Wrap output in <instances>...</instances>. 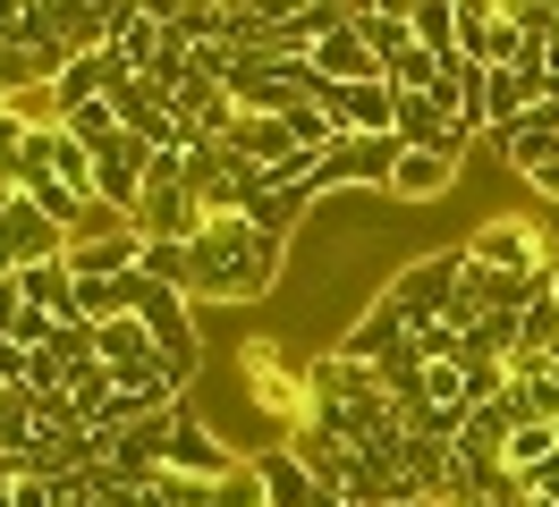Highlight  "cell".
<instances>
[{"label": "cell", "mask_w": 559, "mask_h": 507, "mask_svg": "<svg viewBox=\"0 0 559 507\" xmlns=\"http://www.w3.org/2000/svg\"><path fill=\"white\" fill-rule=\"evenodd\" d=\"M280 448H288L297 466L314 473L322 491H340V499H356V491H365V466H356V448H348L340 432H322V423H297V432L280 439Z\"/></svg>", "instance_id": "obj_6"}, {"label": "cell", "mask_w": 559, "mask_h": 507, "mask_svg": "<svg viewBox=\"0 0 559 507\" xmlns=\"http://www.w3.org/2000/svg\"><path fill=\"white\" fill-rule=\"evenodd\" d=\"M525 186H534V195H543V203H559V161H543V169H534V178H525Z\"/></svg>", "instance_id": "obj_26"}, {"label": "cell", "mask_w": 559, "mask_h": 507, "mask_svg": "<svg viewBox=\"0 0 559 507\" xmlns=\"http://www.w3.org/2000/svg\"><path fill=\"white\" fill-rule=\"evenodd\" d=\"M144 169H153V153H144L136 135H119L103 161H94V203H110L119 220H136V203H144Z\"/></svg>", "instance_id": "obj_9"}, {"label": "cell", "mask_w": 559, "mask_h": 507, "mask_svg": "<svg viewBox=\"0 0 559 507\" xmlns=\"http://www.w3.org/2000/svg\"><path fill=\"white\" fill-rule=\"evenodd\" d=\"M399 347H407V313H399V304H365V313H356L348 330H340V355H348V364H390V355H399Z\"/></svg>", "instance_id": "obj_10"}, {"label": "cell", "mask_w": 559, "mask_h": 507, "mask_svg": "<svg viewBox=\"0 0 559 507\" xmlns=\"http://www.w3.org/2000/svg\"><path fill=\"white\" fill-rule=\"evenodd\" d=\"M26 372H35V355L17 338H0V389H26Z\"/></svg>", "instance_id": "obj_25"}, {"label": "cell", "mask_w": 559, "mask_h": 507, "mask_svg": "<svg viewBox=\"0 0 559 507\" xmlns=\"http://www.w3.org/2000/svg\"><path fill=\"white\" fill-rule=\"evenodd\" d=\"M390 169H399V135H340L331 153L314 161V186L306 195H348V186H382L390 195Z\"/></svg>", "instance_id": "obj_4"}, {"label": "cell", "mask_w": 559, "mask_h": 507, "mask_svg": "<svg viewBox=\"0 0 559 507\" xmlns=\"http://www.w3.org/2000/svg\"><path fill=\"white\" fill-rule=\"evenodd\" d=\"M457 186V161L450 153H407L399 144V169H390V203H441Z\"/></svg>", "instance_id": "obj_14"}, {"label": "cell", "mask_w": 559, "mask_h": 507, "mask_svg": "<svg viewBox=\"0 0 559 507\" xmlns=\"http://www.w3.org/2000/svg\"><path fill=\"white\" fill-rule=\"evenodd\" d=\"M466 263L500 270V279H543L551 270V237L534 229V220H484V229L466 237Z\"/></svg>", "instance_id": "obj_5"}, {"label": "cell", "mask_w": 559, "mask_h": 507, "mask_svg": "<svg viewBox=\"0 0 559 507\" xmlns=\"http://www.w3.org/2000/svg\"><path fill=\"white\" fill-rule=\"evenodd\" d=\"M348 26H356V43L382 60V76H390V60L416 43V26H407V9H348Z\"/></svg>", "instance_id": "obj_17"}, {"label": "cell", "mask_w": 559, "mask_h": 507, "mask_svg": "<svg viewBox=\"0 0 559 507\" xmlns=\"http://www.w3.org/2000/svg\"><path fill=\"white\" fill-rule=\"evenodd\" d=\"M543 279H551V297H559V254H551V270H543Z\"/></svg>", "instance_id": "obj_28"}, {"label": "cell", "mask_w": 559, "mask_h": 507, "mask_svg": "<svg viewBox=\"0 0 559 507\" xmlns=\"http://www.w3.org/2000/svg\"><path fill=\"white\" fill-rule=\"evenodd\" d=\"M306 212H314V195H297V186H272V178L246 195V220H254L263 237H280V245L297 237V220H306Z\"/></svg>", "instance_id": "obj_15"}, {"label": "cell", "mask_w": 559, "mask_h": 507, "mask_svg": "<svg viewBox=\"0 0 559 507\" xmlns=\"http://www.w3.org/2000/svg\"><path fill=\"white\" fill-rule=\"evenodd\" d=\"M94 347H103V364H110V372H144V364H162V347H153V330H144L136 313L103 322V330H94Z\"/></svg>", "instance_id": "obj_16"}, {"label": "cell", "mask_w": 559, "mask_h": 507, "mask_svg": "<svg viewBox=\"0 0 559 507\" xmlns=\"http://www.w3.org/2000/svg\"><path fill=\"white\" fill-rule=\"evenodd\" d=\"M534 507H559V499H534Z\"/></svg>", "instance_id": "obj_29"}, {"label": "cell", "mask_w": 559, "mask_h": 507, "mask_svg": "<svg viewBox=\"0 0 559 507\" xmlns=\"http://www.w3.org/2000/svg\"><path fill=\"white\" fill-rule=\"evenodd\" d=\"M195 229H204V203L187 195V186H144V203H136V237H170V245H187Z\"/></svg>", "instance_id": "obj_13"}, {"label": "cell", "mask_w": 559, "mask_h": 507, "mask_svg": "<svg viewBox=\"0 0 559 507\" xmlns=\"http://www.w3.org/2000/svg\"><path fill=\"white\" fill-rule=\"evenodd\" d=\"M306 507H356V499H340V491H322V482H314V499H306Z\"/></svg>", "instance_id": "obj_27"}, {"label": "cell", "mask_w": 559, "mask_h": 507, "mask_svg": "<svg viewBox=\"0 0 559 507\" xmlns=\"http://www.w3.org/2000/svg\"><path fill=\"white\" fill-rule=\"evenodd\" d=\"M314 101L340 119V135H390L399 128V94L390 85H314Z\"/></svg>", "instance_id": "obj_8"}, {"label": "cell", "mask_w": 559, "mask_h": 507, "mask_svg": "<svg viewBox=\"0 0 559 507\" xmlns=\"http://www.w3.org/2000/svg\"><path fill=\"white\" fill-rule=\"evenodd\" d=\"M306 68H314V85H390L382 60L356 43V26H340L331 43H314V60H306Z\"/></svg>", "instance_id": "obj_12"}, {"label": "cell", "mask_w": 559, "mask_h": 507, "mask_svg": "<svg viewBox=\"0 0 559 507\" xmlns=\"http://www.w3.org/2000/svg\"><path fill=\"white\" fill-rule=\"evenodd\" d=\"M457 288H466V245H441V254H416L407 270H390L382 304H399L407 330H424V322H450Z\"/></svg>", "instance_id": "obj_3"}, {"label": "cell", "mask_w": 559, "mask_h": 507, "mask_svg": "<svg viewBox=\"0 0 559 507\" xmlns=\"http://www.w3.org/2000/svg\"><path fill=\"white\" fill-rule=\"evenodd\" d=\"M407 26H416V43L432 51V60H457V0H416Z\"/></svg>", "instance_id": "obj_19"}, {"label": "cell", "mask_w": 559, "mask_h": 507, "mask_svg": "<svg viewBox=\"0 0 559 507\" xmlns=\"http://www.w3.org/2000/svg\"><path fill=\"white\" fill-rule=\"evenodd\" d=\"M17 153H26V128L0 110V186H17Z\"/></svg>", "instance_id": "obj_24"}, {"label": "cell", "mask_w": 559, "mask_h": 507, "mask_svg": "<svg viewBox=\"0 0 559 507\" xmlns=\"http://www.w3.org/2000/svg\"><path fill=\"white\" fill-rule=\"evenodd\" d=\"M254 473H263V499H272V507H306V499H314V473L297 466L288 448H263V457H254Z\"/></svg>", "instance_id": "obj_18"}, {"label": "cell", "mask_w": 559, "mask_h": 507, "mask_svg": "<svg viewBox=\"0 0 559 507\" xmlns=\"http://www.w3.org/2000/svg\"><path fill=\"white\" fill-rule=\"evenodd\" d=\"M221 144H229V161L263 169V178H272V169L297 153V144H288V119H263V110H238V128L221 135Z\"/></svg>", "instance_id": "obj_11"}, {"label": "cell", "mask_w": 559, "mask_h": 507, "mask_svg": "<svg viewBox=\"0 0 559 507\" xmlns=\"http://www.w3.org/2000/svg\"><path fill=\"white\" fill-rule=\"evenodd\" d=\"M43 355H51V364H60V372H76V364H103V347H94V322H60Z\"/></svg>", "instance_id": "obj_21"}, {"label": "cell", "mask_w": 559, "mask_h": 507, "mask_svg": "<svg viewBox=\"0 0 559 507\" xmlns=\"http://www.w3.org/2000/svg\"><path fill=\"white\" fill-rule=\"evenodd\" d=\"M187 254H195V270H187V297L195 304H254V297H272L280 270H288V245L263 237L246 212L238 220H204Z\"/></svg>", "instance_id": "obj_1"}, {"label": "cell", "mask_w": 559, "mask_h": 507, "mask_svg": "<svg viewBox=\"0 0 559 507\" xmlns=\"http://www.w3.org/2000/svg\"><path fill=\"white\" fill-rule=\"evenodd\" d=\"M518 17L500 9V0H457V60H475V68H509L518 60Z\"/></svg>", "instance_id": "obj_7"}, {"label": "cell", "mask_w": 559, "mask_h": 507, "mask_svg": "<svg viewBox=\"0 0 559 507\" xmlns=\"http://www.w3.org/2000/svg\"><path fill=\"white\" fill-rule=\"evenodd\" d=\"M306 423L340 432L348 448H382V439L407 432V423H399V406H390V389H382V372L348 364L340 347H322L314 364H306Z\"/></svg>", "instance_id": "obj_2"}, {"label": "cell", "mask_w": 559, "mask_h": 507, "mask_svg": "<svg viewBox=\"0 0 559 507\" xmlns=\"http://www.w3.org/2000/svg\"><path fill=\"white\" fill-rule=\"evenodd\" d=\"M35 439V398L26 389H0V457H17Z\"/></svg>", "instance_id": "obj_22"}, {"label": "cell", "mask_w": 559, "mask_h": 507, "mask_svg": "<svg viewBox=\"0 0 559 507\" xmlns=\"http://www.w3.org/2000/svg\"><path fill=\"white\" fill-rule=\"evenodd\" d=\"M432 76H441V60H432L424 43H407V51L390 60V94H432Z\"/></svg>", "instance_id": "obj_23"}, {"label": "cell", "mask_w": 559, "mask_h": 507, "mask_svg": "<svg viewBox=\"0 0 559 507\" xmlns=\"http://www.w3.org/2000/svg\"><path fill=\"white\" fill-rule=\"evenodd\" d=\"M551 457H559V423H518V432H509V473H525V482H534Z\"/></svg>", "instance_id": "obj_20"}]
</instances>
